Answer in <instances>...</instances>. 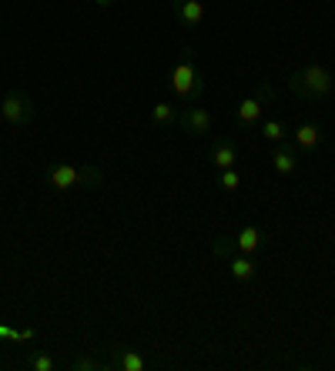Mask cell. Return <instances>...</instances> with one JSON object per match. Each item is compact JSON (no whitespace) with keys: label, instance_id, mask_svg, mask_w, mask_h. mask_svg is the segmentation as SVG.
I'll return each mask as SVG.
<instances>
[{"label":"cell","instance_id":"cell-19","mask_svg":"<svg viewBox=\"0 0 335 371\" xmlns=\"http://www.w3.org/2000/svg\"><path fill=\"white\" fill-rule=\"evenodd\" d=\"M94 368H97L94 358H77L74 361V371H94Z\"/></svg>","mask_w":335,"mask_h":371},{"label":"cell","instance_id":"cell-3","mask_svg":"<svg viewBox=\"0 0 335 371\" xmlns=\"http://www.w3.org/2000/svg\"><path fill=\"white\" fill-rule=\"evenodd\" d=\"M48 181L54 191H71V187L81 184L97 187L101 184V171L97 167H74V164H54V167H48Z\"/></svg>","mask_w":335,"mask_h":371},{"label":"cell","instance_id":"cell-20","mask_svg":"<svg viewBox=\"0 0 335 371\" xmlns=\"http://www.w3.org/2000/svg\"><path fill=\"white\" fill-rule=\"evenodd\" d=\"M97 4H101V7H108V4H114V0H97Z\"/></svg>","mask_w":335,"mask_h":371},{"label":"cell","instance_id":"cell-10","mask_svg":"<svg viewBox=\"0 0 335 371\" xmlns=\"http://www.w3.org/2000/svg\"><path fill=\"white\" fill-rule=\"evenodd\" d=\"M114 368L118 371H144V358L131 348H114Z\"/></svg>","mask_w":335,"mask_h":371},{"label":"cell","instance_id":"cell-13","mask_svg":"<svg viewBox=\"0 0 335 371\" xmlns=\"http://www.w3.org/2000/svg\"><path fill=\"white\" fill-rule=\"evenodd\" d=\"M231 278L235 281H251L255 278V265H251V255H238V258H231Z\"/></svg>","mask_w":335,"mask_h":371},{"label":"cell","instance_id":"cell-2","mask_svg":"<svg viewBox=\"0 0 335 371\" xmlns=\"http://www.w3.org/2000/svg\"><path fill=\"white\" fill-rule=\"evenodd\" d=\"M332 87H335L332 70L322 67V64H309V67L292 74V91L299 94V97H309V101H322Z\"/></svg>","mask_w":335,"mask_h":371},{"label":"cell","instance_id":"cell-18","mask_svg":"<svg viewBox=\"0 0 335 371\" xmlns=\"http://www.w3.org/2000/svg\"><path fill=\"white\" fill-rule=\"evenodd\" d=\"M0 338H7V341H24V331H17L11 325H0Z\"/></svg>","mask_w":335,"mask_h":371},{"label":"cell","instance_id":"cell-11","mask_svg":"<svg viewBox=\"0 0 335 371\" xmlns=\"http://www.w3.org/2000/svg\"><path fill=\"white\" fill-rule=\"evenodd\" d=\"M319 138H322L319 124H299L295 128V148H302V151H312L319 144Z\"/></svg>","mask_w":335,"mask_h":371},{"label":"cell","instance_id":"cell-5","mask_svg":"<svg viewBox=\"0 0 335 371\" xmlns=\"http://www.w3.org/2000/svg\"><path fill=\"white\" fill-rule=\"evenodd\" d=\"M181 128L188 131L192 138H204V134L212 131V114L198 104H188L185 111H181Z\"/></svg>","mask_w":335,"mask_h":371},{"label":"cell","instance_id":"cell-1","mask_svg":"<svg viewBox=\"0 0 335 371\" xmlns=\"http://www.w3.org/2000/svg\"><path fill=\"white\" fill-rule=\"evenodd\" d=\"M171 87H175V94H178L185 104H194V101L202 97L204 84H202L198 67H194V60H192V47H181V60L175 64V70H171Z\"/></svg>","mask_w":335,"mask_h":371},{"label":"cell","instance_id":"cell-16","mask_svg":"<svg viewBox=\"0 0 335 371\" xmlns=\"http://www.w3.org/2000/svg\"><path fill=\"white\" fill-rule=\"evenodd\" d=\"M151 117H155V124H168V121H175V107L168 101H161V104L151 107Z\"/></svg>","mask_w":335,"mask_h":371},{"label":"cell","instance_id":"cell-14","mask_svg":"<svg viewBox=\"0 0 335 371\" xmlns=\"http://www.w3.org/2000/svg\"><path fill=\"white\" fill-rule=\"evenodd\" d=\"M262 138L272 140V144H282V140H285V124H282V121H265V124H262Z\"/></svg>","mask_w":335,"mask_h":371},{"label":"cell","instance_id":"cell-9","mask_svg":"<svg viewBox=\"0 0 335 371\" xmlns=\"http://www.w3.org/2000/svg\"><path fill=\"white\" fill-rule=\"evenodd\" d=\"M265 114V101L262 97H245L238 104V121H241V128H251V124H258Z\"/></svg>","mask_w":335,"mask_h":371},{"label":"cell","instance_id":"cell-15","mask_svg":"<svg viewBox=\"0 0 335 371\" xmlns=\"http://www.w3.org/2000/svg\"><path fill=\"white\" fill-rule=\"evenodd\" d=\"M238 184H241V177L235 167H225V171L218 175V187H221V191H238Z\"/></svg>","mask_w":335,"mask_h":371},{"label":"cell","instance_id":"cell-17","mask_svg":"<svg viewBox=\"0 0 335 371\" xmlns=\"http://www.w3.org/2000/svg\"><path fill=\"white\" fill-rule=\"evenodd\" d=\"M31 368L34 371H54L57 368V361L50 358V355H31Z\"/></svg>","mask_w":335,"mask_h":371},{"label":"cell","instance_id":"cell-4","mask_svg":"<svg viewBox=\"0 0 335 371\" xmlns=\"http://www.w3.org/2000/svg\"><path fill=\"white\" fill-rule=\"evenodd\" d=\"M0 117H4L7 124H27V121L34 117V101L21 91H7L4 101H0Z\"/></svg>","mask_w":335,"mask_h":371},{"label":"cell","instance_id":"cell-8","mask_svg":"<svg viewBox=\"0 0 335 371\" xmlns=\"http://www.w3.org/2000/svg\"><path fill=\"white\" fill-rule=\"evenodd\" d=\"M235 251H238V255H255V251H258V248H262V231H258V228H241L238 234H235Z\"/></svg>","mask_w":335,"mask_h":371},{"label":"cell","instance_id":"cell-12","mask_svg":"<svg viewBox=\"0 0 335 371\" xmlns=\"http://www.w3.org/2000/svg\"><path fill=\"white\" fill-rule=\"evenodd\" d=\"M295 148H278L275 154H272V167H275V175H292L295 171Z\"/></svg>","mask_w":335,"mask_h":371},{"label":"cell","instance_id":"cell-7","mask_svg":"<svg viewBox=\"0 0 335 371\" xmlns=\"http://www.w3.org/2000/svg\"><path fill=\"white\" fill-rule=\"evenodd\" d=\"M212 161H215L218 171H225V167H235V161H238V151H235V140L231 138H221L212 148Z\"/></svg>","mask_w":335,"mask_h":371},{"label":"cell","instance_id":"cell-6","mask_svg":"<svg viewBox=\"0 0 335 371\" xmlns=\"http://www.w3.org/2000/svg\"><path fill=\"white\" fill-rule=\"evenodd\" d=\"M171 11L185 27H198L204 21V4L202 0H171Z\"/></svg>","mask_w":335,"mask_h":371}]
</instances>
